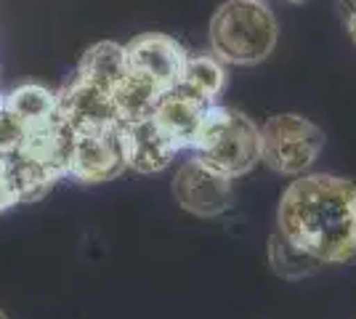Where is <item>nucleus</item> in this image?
<instances>
[{"mask_svg": "<svg viewBox=\"0 0 356 319\" xmlns=\"http://www.w3.org/2000/svg\"><path fill=\"white\" fill-rule=\"evenodd\" d=\"M277 231L319 263L356 259V183L330 173L300 176L282 192Z\"/></svg>", "mask_w": 356, "mask_h": 319, "instance_id": "obj_1", "label": "nucleus"}, {"mask_svg": "<svg viewBox=\"0 0 356 319\" xmlns=\"http://www.w3.org/2000/svg\"><path fill=\"white\" fill-rule=\"evenodd\" d=\"M280 27L264 0H229L210 19V43L216 59L250 67L277 46Z\"/></svg>", "mask_w": 356, "mask_h": 319, "instance_id": "obj_2", "label": "nucleus"}, {"mask_svg": "<svg viewBox=\"0 0 356 319\" xmlns=\"http://www.w3.org/2000/svg\"><path fill=\"white\" fill-rule=\"evenodd\" d=\"M194 157L234 181L261 163V128L239 109L210 104Z\"/></svg>", "mask_w": 356, "mask_h": 319, "instance_id": "obj_3", "label": "nucleus"}, {"mask_svg": "<svg viewBox=\"0 0 356 319\" xmlns=\"http://www.w3.org/2000/svg\"><path fill=\"white\" fill-rule=\"evenodd\" d=\"M325 149V131L300 115H274L261 128V160L282 176H303Z\"/></svg>", "mask_w": 356, "mask_h": 319, "instance_id": "obj_4", "label": "nucleus"}, {"mask_svg": "<svg viewBox=\"0 0 356 319\" xmlns=\"http://www.w3.org/2000/svg\"><path fill=\"white\" fill-rule=\"evenodd\" d=\"M125 167L128 165L122 154L120 125L106 128V131L72 133L67 179L77 183H106L118 179Z\"/></svg>", "mask_w": 356, "mask_h": 319, "instance_id": "obj_5", "label": "nucleus"}, {"mask_svg": "<svg viewBox=\"0 0 356 319\" xmlns=\"http://www.w3.org/2000/svg\"><path fill=\"white\" fill-rule=\"evenodd\" d=\"M173 195L186 213L200 218H216L232 205V179L192 157L178 167Z\"/></svg>", "mask_w": 356, "mask_h": 319, "instance_id": "obj_6", "label": "nucleus"}, {"mask_svg": "<svg viewBox=\"0 0 356 319\" xmlns=\"http://www.w3.org/2000/svg\"><path fill=\"white\" fill-rule=\"evenodd\" d=\"M122 48H125L128 69L154 80L165 93L176 88L181 69H184V61L189 56L186 48L181 46L176 38L163 35V32L138 35Z\"/></svg>", "mask_w": 356, "mask_h": 319, "instance_id": "obj_7", "label": "nucleus"}, {"mask_svg": "<svg viewBox=\"0 0 356 319\" xmlns=\"http://www.w3.org/2000/svg\"><path fill=\"white\" fill-rule=\"evenodd\" d=\"M56 96H59V117L70 133H90L122 125L109 91L96 88L80 77H74Z\"/></svg>", "mask_w": 356, "mask_h": 319, "instance_id": "obj_8", "label": "nucleus"}, {"mask_svg": "<svg viewBox=\"0 0 356 319\" xmlns=\"http://www.w3.org/2000/svg\"><path fill=\"white\" fill-rule=\"evenodd\" d=\"M120 138H122L125 165L134 167L136 173H144V176L165 170L178 154V149L160 131V125L154 122L152 115L134 122H122Z\"/></svg>", "mask_w": 356, "mask_h": 319, "instance_id": "obj_9", "label": "nucleus"}, {"mask_svg": "<svg viewBox=\"0 0 356 319\" xmlns=\"http://www.w3.org/2000/svg\"><path fill=\"white\" fill-rule=\"evenodd\" d=\"M208 109L210 104L173 88V91H168L160 99V104L154 106L152 117L160 125V131L165 136L170 138V144L181 152V149H194L200 131L205 125V117H208Z\"/></svg>", "mask_w": 356, "mask_h": 319, "instance_id": "obj_10", "label": "nucleus"}, {"mask_svg": "<svg viewBox=\"0 0 356 319\" xmlns=\"http://www.w3.org/2000/svg\"><path fill=\"white\" fill-rule=\"evenodd\" d=\"M3 101H6V112L22 128V133H35V131L61 122L59 96L38 83H24L14 91H8Z\"/></svg>", "mask_w": 356, "mask_h": 319, "instance_id": "obj_11", "label": "nucleus"}, {"mask_svg": "<svg viewBox=\"0 0 356 319\" xmlns=\"http://www.w3.org/2000/svg\"><path fill=\"white\" fill-rule=\"evenodd\" d=\"M112 96V104L118 112L120 122H134L141 117H149L154 112V106L160 104V99L165 96V91L149 80L147 75H138V72H125L122 80L109 91Z\"/></svg>", "mask_w": 356, "mask_h": 319, "instance_id": "obj_12", "label": "nucleus"}, {"mask_svg": "<svg viewBox=\"0 0 356 319\" xmlns=\"http://www.w3.org/2000/svg\"><path fill=\"white\" fill-rule=\"evenodd\" d=\"M226 88V69L221 59L210 56V54H197L186 56L184 69L176 83V91L186 93L192 99H200L205 104H216V99Z\"/></svg>", "mask_w": 356, "mask_h": 319, "instance_id": "obj_13", "label": "nucleus"}, {"mask_svg": "<svg viewBox=\"0 0 356 319\" xmlns=\"http://www.w3.org/2000/svg\"><path fill=\"white\" fill-rule=\"evenodd\" d=\"M128 72V61H125V48L112 40H102L96 46H90L83 59L77 64V75L96 88L112 91L118 85L122 75Z\"/></svg>", "mask_w": 356, "mask_h": 319, "instance_id": "obj_14", "label": "nucleus"}, {"mask_svg": "<svg viewBox=\"0 0 356 319\" xmlns=\"http://www.w3.org/2000/svg\"><path fill=\"white\" fill-rule=\"evenodd\" d=\"M268 259H271L274 272L280 274V277H284V279H300V277H309V274L319 272L325 266V263H319L312 256L296 250L280 231L268 240Z\"/></svg>", "mask_w": 356, "mask_h": 319, "instance_id": "obj_15", "label": "nucleus"}, {"mask_svg": "<svg viewBox=\"0 0 356 319\" xmlns=\"http://www.w3.org/2000/svg\"><path fill=\"white\" fill-rule=\"evenodd\" d=\"M16 205H19V199H16L11 173H8V163H6V157H0V213L11 211Z\"/></svg>", "mask_w": 356, "mask_h": 319, "instance_id": "obj_16", "label": "nucleus"}, {"mask_svg": "<svg viewBox=\"0 0 356 319\" xmlns=\"http://www.w3.org/2000/svg\"><path fill=\"white\" fill-rule=\"evenodd\" d=\"M341 11H343V22H346V30H348L351 40L356 43V3L354 6H346Z\"/></svg>", "mask_w": 356, "mask_h": 319, "instance_id": "obj_17", "label": "nucleus"}, {"mask_svg": "<svg viewBox=\"0 0 356 319\" xmlns=\"http://www.w3.org/2000/svg\"><path fill=\"white\" fill-rule=\"evenodd\" d=\"M356 0H341V8H346V6H354Z\"/></svg>", "mask_w": 356, "mask_h": 319, "instance_id": "obj_18", "label": "nucleus"}, {"mask_svg": "<svg viewBox=\"0 0 356 319\" xmlns=\"http://www.w3.org/2000/svg\"><path fill=\"white\" fill-rule=\"evenodd\" d=\"M287 3H309V0H287Z\"/></svg>", "mask_w": 356, "mask_h": 319, "instance_id": "obj_19", "label": "nucleus"}, {"mask_svg": "<svg viewBox=\"0 0 356 319\" xmlns=\"http://www.w3.org/2000/svg\"><path fill=\"white\" fill-rule=\"evenodd\" d=\"M0 319H8V317H6V311H3V309H0Z\"/></svg>", "mask_w": 356, "mask_h": 319, "instance_id": "obj_20", "label": "nucleus"}]
</instances>
